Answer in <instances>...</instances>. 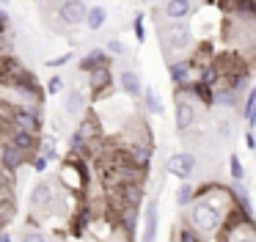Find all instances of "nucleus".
<instances>
[{"label": "nucleus", "mask_w": 256, "mask_h": 242, "mask_svg": "<svg viewBox=\"0 0 256 242\" xmlns=\"http://www.w3.org/2000/svg\"><path fill=\"white\" fill-rule=\"evenodd\" d=\"M3 110H6L3 121L12 130L30 132V135H39L42 132V113H39L42 108H36V104H3Z\"/></svg>", "instance_id": "f257e3e1"}, {"label": "nucleus", "mask_w": 256, "mask_h": 242, "mask_svg": "<svg viewBox=\"0 0 256 242\" xmlns=\"http://www.w3.org/2000/svg\"><path fill=\"white\" fill-rule=\"evenodd\" d=\"M160 33L162 42H166V50H171V52H182V50L193 47V30H190L188 22H168Z\"/></svg>", "instance_id": "f03ea898"}, {"label": "nucleus", "mask_w": 256, "mask_h": 242, "mask_svg": "<svg viewBox=\"0 0 256 242\" xmlns=\"http://www.w3.org/2000/svg\"><path fill=\"white\" fill-rule=\"evenodd\" d=\"M166 170L171 176H176L179 182H188L196 170V154L193 152H176L166 160Z\"/></svg>", "instance_id": "7ed1b4c3"}, {"label": "nucleus", "mask_w": 256, "mask_h": 242, "mask_svg": "<svg viewBox=\"0 0 256 242\" xmlns=\"http://www.w3.org/2000/svg\"><path fill=\"white\" fill-rule=\"evenodd\" d=\"M56 14H58V20L66 22L69 28H74V25H86V14H88V6L80 3V0H64V3L56 8Z\"/></svg>", "instance_id": "20e7f679"}, {"label": "nucleus", "mask_w": 256, "mask_h": 242, "mask_svg": "<svg viewBox=\"0 0 256 242\" xmlns=\"http://www.w3.org/2000/svg\"><path fill=\"white\" fill-rule=\"evenodd\" d=\"M25 162H30V157L22 154L20 148H14L12 143H3V146H0V170H3V174H8V176L17 174Z\"/></svg>", "instance_id": "39448f33"}, {"label": "nucleus", "mask_w": 256, "mask_h": 242, "mask_svg": "<svg viewBox=\"0 0 256 242\" xmlns=\"http://www.w3.org/2000/svg\"><path fill=\"white\" fill-rule=\"evenodd\" d=\"M196 104L190 102V99H184V96H179L176 94V110H174V124H176V130L179 132H190L193 130V124H196Z\"/></svg>", "instance_id": "423d86ee"}, {"label": "nucleus", "mask_w": 256, "mask_h": 242, "mask_svg": "<svg viewBox=\"0 0 256 242\" xmlns=\"http://www.w3.org/2000/svg\"><path fill=\"white\" fill-rule=\"evenodd\" d=\"M157 231H160V204H157V198H149L146 201L144 236H140V242H157Z\"/></svg>", "instance_id": "0eeeda50"}, {"label": "nucleus", "mask_w": 256, "mask_h": 242, "mask_svg": "<svg viewBox=\"0 0 256 242\" xmlns=\"http://www.w3.org/2000/svg\"><path fill=\"white\" fill-rule=\"evenodd\" d=\"M228 192H232V206L237 209V212L242 214V218L248 220V223H254V226H256V220H254V204H250V192L245 190L242 184H237V182H232Z\"/></svg>", "instance_id": "6e6552de"}, {"label": "nucleus", "mask_w": 256, "mask_h": 242, "mask_svg": "<svg viewBox=\"0 0 256 242\" xmlns=\"http://www.w3.org/2000/svg\"><path fill=\"white\" fill-rule=\"evenodd\" d=\"M91 220H94V209H91V204H88V201H83L78 209H74L72 218H69V234L80 240V236L86 234V228L91 226Z\"/></svg>", "instance_id": "1a4fd4ad"}, {"label": "nucleus", "mask_w": 256, "mask_h": 242, "mask_svg": "<svg viewBox=\"0 0 256 242\" xmlns=\"http://www.w3.org/2000/svg\"><path fill=\"white\" fill-rule=\"evenodd\" d=\"M14 148H20L22 154H28V157H36V152H39V135H30V132H20V130H12L8 132V140Z\"/></svg>", "instance_id": "9d476101"}, {"label": "nucleus", "mask_w": 256, "mask_h": 242, "mask_svg": "<svg viewBox=\"0 0 256 242\" xmlns=\"http://www.w3.org/2000/svg\"><path fill=\"white\" fill-rule=\"evenodd\" d=\"M226 234V242H256V226L248 223H223L220 236Z\"/></svg>", "instance_id": "9b49d317"}, {"label": "nucleus", "mask_w": 256, "mask_h": 242, "mask_svg": "<svg viewBox=\"0 0 256 242\" xmlns=\"http://www.w3.org/2000/svg\"><path fill=\"white\" fill-rule=\"evenodd\" d=\"M102 66H110V55H108L102 47H94V50H88V52H86L83 58H80L78 69H80V72H86V74H91V72L102 69Z\"/></svg>", "instance_id": "f8f14e48"}, {"label": "nucleus", "mask_w": 256, "mask_h": 242, "mask_svg": "<svg viewBox=\"0 0 256 242\" xmlns=\"http://www.w3.org/2000/svg\"><path fill=\"white\" fill-rule=\"evenodd\" d=\"M196 66L190 64V60H171L168 64V77H171V82L176 88H184L190 82V77H193Z\"/></svg>", "instance_id": "ddd939ff"}, {"label": "nucleus", "mask_w": 256, "mask_h": 242, "mask_svg": "<svg viewBox=\"0 0 256 242\" xmlns=\"http://www.w3.org/2000/svg\"><path fill=\"white\" fill-rule=\"evenodd\" d=\"M118 86H122V91L127 94V96H144V82H140V74L135 69H122V74H118Z\"/></svg>", "instance_id": "4468645a"}, {"label": "nucleus", "mask_w": 256, "mask_h": 242, "mask_svg": "<svg viewBox=\"0 0 256 242\" xmlns=\"http://www.w3.org/2000/svg\"><path fill=\"white\" fill-rule=\"evenodd\" d=\"M110 86H113L110 66H102V69H96V72H91V74H88V88H91V94H94V96H102V94H105Z\"/></svg>", "instance_id": "2eb2a0df"}, {"label": "nucleus", "mask_w": 256, "mask_h": 242, "mask_svg": "<svg viewBox=\"0 0 256 242\" xmlns=\"http://www.w3.org/2000/svg\"><path fill=\"white\" fill-rule=\"evenodd\" d=\"M118 190V198H122V206H130V209H140L144 204V184L135 182V184H122L116 187Z\"/></svg>", "instance_id": "dca6fc26"}, {"label": "nucleus", "mask_w": 256, "mask_h": 242, "mask_svg": "<svg viewBox=\"0 0 256 242\" xmlns=\"http://www.w3.org/2000/svg\"><path fill=\"white\" fill-rule=\"evenodd\" d=\"M193 11H196V6L188 3V0H168V3L162 6V14L171 22H182L184 16H190Z\"/></svg>", "instance_id": "f3484780"}, {"label": "nucleus", "mask_w": 256, "mask_h": 242, "mask_svg": "<svg viewBox=\"0 0 256 242\" xmlns=\"http://www.w3.org/2000/svg\"><path fill=\"white\" fill-rule=\"evenodd\" d=\"M52 204V184L50 182H39V184L30 190V209H47Z\"/></svg>", "instance_id": "a211bd4d"}, {"label": "nucleus", "mask_w": 256, "mask_h": 242, "mask_svg": "<svg viewBox=\"0 0 256 242\" xmlns=\"http://www.w3.org/2000/svg\"><path fill=\"white\" fill-rule=\"evenodd\" d=\"M118 228L127 240H132L135 231H138V209H130V206L118 209Z\"/></svg>", "instance_id": "6ab92c4d"}, {"label": "nucleus", "mask_w": 256, "mask_h": 242, "mask_svg": "<svg viewBox=\"0 0 256 242\" xmlns=\"http://www.w3.org/2000/svg\"><path fill=\"white\" fill-rule=\"evenodd\" d=\"M64 110H66L69 116H80L86 110V94L80 91V88H69V91L64 94Z\"/></svg>", "instance_id": "aec40b11"}, {"label": "nucleus", "mask_w": 256, "mask_h": 242, "mask_svg": "<svg viewBox=\"0 0 256 242\" xmlns=\"http://www.w3.org/2000/svg\"><path fill=\"white\" fill-rule=\"evenodd\" d=\"M240 116H242L245 124H248V132H254V130H256V86H250V88H248Z\"/></svg>", "instance_id": "412c9836"}, {"label": "nucleus", "mask_w": 256, "mask_h": 242, "mask_svg": "<svg viewBox=\"0 0 256 242\" xmlns=\"http://www.w3.org/2000/svg\"><path fill=\"white\" fill-rule=\"evenodd\" d=\"M108 22V8L105 6H88V14H86V28L91 33L94 30H102Z\"/></svg>", "instance_id": "4be33fe9"}, {"label": "nucleus", "mask_w": 256, "mask_h": 242, "mask_svg": "<svg viewBox=\"0 0 256 242\" xmlns=\"http://www.w3.org/2000/svg\"><path fill=\"white\" fill-rule=\"evenodd\" d=\"M144 104H146V110L149 113H154V116H162V99L157 96V91L152 86H144Z\"/></svg>", "instance_id": "5701e85b"}, {"label": "nucleus", "mask_w": 256, "mask_h": 242, "mask_svg": "<svg viewBox=\"0 0 256 242\" xmlns=\"http://www.w3.org/2000/svg\"><path fill=\"white\" fill-rule=\"evenodd\" d=\"M228 176H232V182H237V184H242V179H245V165H242V160H240L237 152L228 154Z\"/></svg>", "instance_id": "b1692460"}, {"label": "nucleus", "mask_w": 256, "mask_h": 242, "mask_svg": "<svg viewBox=\"0 0 256 242\" xmlns=\"http://www.w3.org/2000/svg\"><path fill=\"white\" fill-rule=\"evenodd\" d=\"M193 201H196V187L190 182H182L176 190V204L184 209V206H193Z\"/></svg>", "instance_id": "393cba45"}, {"label": "nucleus", "mask_w": 256, "mask_h": 242, "mask_svg": "<svg viewBox=\"0 0 256 242\" xmlns=\"http://www.w3.org/2000/svg\"><path fill=\"white\" fill-rule=\"evenodd\" d=\"M12 176H3V170H0V209H6L12 201Z\"/></svg>", "instance_id": "a878e982"}, {"label": "nucleus", "mask_w": 256, "mask_h": 242, "mask_svg": "<svg viewBox=\"0 0 256 242\" xmlns=\"http://www.w3.org/2000/svg\"><path fill=\"white\" fill-rule=\"evenodd\" d=\"M102 50H105L110 58H122V55H127V47H124L122 38H110V42H105V47H102Z\"/></svg>", "instance_id": "bb28decb"}, {"label": "nucleus", "mask_w": 256, "mask_h": 242, "mask_svg": "<svg viewBox=\"0 0 256 242\" xmlns=\"http://www.w3.org/2000/svg\"><path fill=\"white\" fill-rule=\"evenodd\" d=\"M176 242H204V240H201V234H198V231H196V228H190V226L184 223L182 228H179Z\"/></svg>", "instance_id": "cd10ccee"}, {"label": "nucleus", "mask_w": 256, "mask_h": 242, "mask_svg": "<svg viewBox=\"0 0 256 242\" xmlns=\"http://www.w3.org/2000/svg\"><path fill=\"white\" fill-rule=\"evenodd\" d=\"M61 91H64V77L52 74L50 80H47V86H44V94L47 96H56V94H61Z\"/></svg>", "instance_id": "c85d7f7f"}, {"label": "nucleus", "mask_w": 256, "mask_h": 242, "mask_svg": "<svg viewBox=\"0 0 256 242\" xmlns=\"http://www.w3.org/2000/svg\"><path fill=\"white\" fill-rule=\"evenodd\" d=\"M132 30H135V38H138L140 44L146 42V25H144V11H138L132 20Z\"/></svg>", "instance_id": "c756f323"}, {"label": "nucleus", "mask_w": 256, "mask_h": 242, "mask_svg": "<svg viewBox=\"0 0 256 242\" xmlns=\"http://www.w3.org/2000/svg\"><path fill=\"white\" fill-rule=\"evenodd\" d=\"M20 242H50L44 234H42L39 228H22V236H20Z\"/></svg>", "instance_id": "7c9ffc66"}, {"label": "nucleus", "mask_w": 256, "mask_h": 242, "mask_svg": "<svg viewBox=\"0 0 256 242\" xmlns=\"http://www.w3.org/2000/svg\"><path fill=\"white\" fill-rule=\"evenodd\" d=\"M72 58H74L72 52H64V55H58V58H47V66H50V69H61V66L72 64Z\"/></svg>", "instance_id": "2f4dec72"}, {"label": "nucleus", "mask_w": 256, "mask_h": 242, "mask_svg": "<svg viewBox=\"0 0 256 242\" xmlns=\"http://www.w3.org/2000/svg\"><path fill=\"white\" fill-rule=\"evenodd\" d=\"M30 168H34L36 174H44V170L50 168V162H47V160L42 157V154H36V157H30Z\"/></svg>", "instance_id": "473e14b6"}, {"label": "nucleus", "mask_w": 256, "mask_h": 242, "mask_svg": "<svg viewBox=\"0 0 256 242\" xmlns=\"http://www.w3.org/2000/svg\"><path fill=\"white\" fill-rule=\"evenodd\" d=\"M228 138H232V124H228V121H220V124H218V140L226 143Z\"/></svg>", "instance_id": "72a5a7b5"}, {"label": "nucleus", "mask_w": 256, "mask_h": 242, "mask_svg": "<svg viewBox=\"0 0 256 242\" xmlns=\"http://www.w3.org/2000/svg\"><path fill=\"white\" fill-rule=\"evenodd\" d=\"M245 146H248L250 152H256V138H254V132H245Z\"/></svg>", "instance_id": "f704fd0d"}, {"label": "nucleus", "mask_w": 256, "mask_h": 242, "mask_svg": "<svg viewBox=\"0 0 256 242\" xmlns=\"http://www.w3.org/2000/svg\"><path fill=\"white\" fill-rule=\"evenodd\" d=\"M8 22H12L8 11H6V8H0V25H3V28H8Z\"/></svg>", "instance_id": "c9c22d12"}, {"label": "nucleus", "mask_w": 256, "mask_h": 242, "mask_svg": "<svg viewBox=\"0 0 256 242\" xmlns=\"http://www.w3.org/2000/svg\"><path fill=\"white\" fill-rule=\"evenodd\" d=\"M0 242H14V240H12V234H8V231H0Z\"/></svg>", "instance_id": "e433bc0d"}, {"label": "nucleus", "mask_w": 256, "mask_h": 242, "mask_svg": "<svg viewBox=\"0 0 256 242\" xmlns=\"http://www.w3.org/2000/svg\"><path fill=\"white\" fill-rule=\"evenodd\" d=\"M6 30H8V28H3V25H0V36H6Z\"/></svg>", "instance_id": "4c0bfd02"}, {"label": "nucleus", "mask_w": 256, "mask_h": 242, "mask_svg": "<svg viewBox=\"0 0 256 242\" xmlns=\"http://www.w3.org/2000/svg\"><path fill=\"white\" fill-rule=\"evenodd\" d=\"M118 242H132V240H127V236H122V240H118Z\"/></svg>", "instance_id": "58836bf2"}, {"label": "nucleus", "mask_w": 256, "mask_h": 242, "mask_svg": "<svg viewBox=\"0 0 256 242\" xmlns=\"http://www.w3.org/2000/svg\"><path fill=\"white\" fill-rule=\"evenodd\" d=\"M254 160H256V154H254Z\"/></svg>", "instance_id": "ea45409f"}]
</instances>
